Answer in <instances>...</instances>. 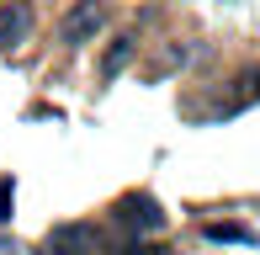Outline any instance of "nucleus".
Returning <instances> with one entry per match:
<instances>
[{
  "mask_svg": "<svg viewBox=\"0 0 260 255\" xmlns=\"http://www.w3.org/2000/svg\"><path fill=\"white\" fill-rule=\"evenodd\" d=\"M32 6L27 0H6L0 6V53H11V48H21V43L32 38Z\"/></svg>",
  "mask_w": 260,
  "mask_h": 255,
  "instance_id": "7ed1b4c3",
  "label": "nucleus"
},
{
  "mask_svg": "<svg viewBox=\"0 0 260 255\" xmlns=\"http://www.w3.org/2000/svg\"><path fill=\"white\" fill-rule=\"evenodd\" d=\"M11 207H16V181L0 176V224H11Z\"/></svg>",
  "mask_w": 260,
  "mask_h": 255,
  "instance_id": "6e6552de",
  "label": "nucleus"
},
{
  "mask_svg": "<svg viewBox=\"0 0 260 255\" xmlns=\"http://www.w3.org/2000/svg\"><path fill=\"white\" fill-rule=\"evenodd\" d=\"M207 239H218V245H255V234L244 224H207Z\"/></svg>",
  "mask_w": 260,
  "mask_h": 255,
  "instance_id": "0eeeda50",
  "label": "nucleus"
},
{
  "mask_svg": "<svg viewBox=\"0 0 260 255\" xmlns=\"http://www.w3.org/2000/svg\"><path fill=\"white\" fill-rule=\"evenodd\" d=\"M250 101H260V69H244V75H239V90H234V101L223 112H244Z\"/></svg>",
  "mask_w": 260,
  "mask_h": 255,
  "instance_id": "423d86ee",
  "label": "nucleus"
},
{
  "mask_svg": "<svg viewBox=\"0 0 260 255\" xmlns=\"http://www.w3.org/2000/svg\"><path fill=\"white\" fill-rule=\"evenodd\" d=\"M101 27H106V11L96 0H80V6H69L64 21H58V43H64V48H85V43H96Z\"/></svg>",
  "mask_w": 260,
  "mask_h": 255,
  "instance_id": "f257e3e1",
  "label": "nucleus"
},
{
  "mask_svg": "<svg viewBox=\"0 0 260 255\" xmlns=\"http://www.w3.org/2000/svg\"><path fill=\"white\" fill-rule=\"evenodd\" d=\"M0 255H21V245L16 239H0Z\"/></svg>",
  "mask_w": 260,
  "mask_h": 255,
  "instance_id": "1a4fd4ad",
  "label": "nucleus"
},
{
  "mask_svg": "<svg viewBox=\"0 0 260 255\" xmlns=\"http://www.w3.org/2000/svg\"><path fill=\"white\" fill-rule=\"evenodd\" d=\"M96 229L90 224H58L48 229V239H43V255H96Z\"/></svg>",
  "mask_w": 260,
  "mask_h": 255,
  "instance_id": "f03ea898",
  "label": "nucleus"
},
{
  "mask_svg": "<svg viewBox=\"0 0 260 255\" xmlns=\"http://www.w3.org/2000/svg\"><path fill=\"white\" fill-rule=\"evenodd\" d=\"M117 224L138 229V234H159V229H165V213H159L154 197H122V202H117Z\"/></svg>",
  "mask_w": 260,
  "mask_h": 255,
  "instance_id": "20e7f679",
  "label": "nucleus"
},
{
  "mask_svg": "<svg viewBox=\"0 0 260 255\" xmlns=\"http://www.w3.org/2000/svg\"><path fill=\"white\" fill-rule=\"evenodd\" d=\"M133 53H138V38H112V48H106V59H101V75H106V80L122 75Z\"/></svg>",
  "mask_w": 260,
  "mask_h": 255,
  "instance_id": "39448f33",
  "label": "nucleus"
}]
</instances>
